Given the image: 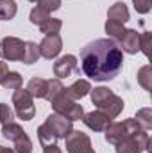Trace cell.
I'll return each mask as SVG.
<instances>
[{
    "label": "cell",
    "instance_id": "6da1fadb",
    "mask_svg": "<svg viewBox=\"0 0 152 153\" xmlns=\"http://www.w3.org/2000/svg\"><path fill=\"white\" fill-rule=\"evenodd\" d=\"M122 62L123 52L111 38L95 39L81 50V66L84 75L97 82L113 80L122 70Z\"/></svg>",
    "mask_w": 152,
    "mask_h": 153
},
{
    "label": "cell",
    "instance_id": "7a4b0ae2",
    "mask_svg": "<svg viewBox=\"0 0 152 153\" xmlns=\"http://www.w3.org/2000/svg\"><path fill=\"white\" fill-rule=\"evenodd\" d=\"M74 130V121H70L68 117L61 114H50L45 123L38 128V139L39 143L45 144H52L57 139H66V135Z\"/></svg>",
    "mask_w": 152,
    "mask_h": 153
},
{
    "label": "cell",
    "instance_id": "3957f363",
    "mask_svg": "<svg viewBox=\"0 0 152 153\" xmlns=\"http://www.w3.org/2000/svg\"><path fill=\"white\" fill-rule=\"evenodd\" d=\"M90 93H91V102H93V105L99 107V111L108 114L111 119L120 116L122 109H123V100L120 96H116L113 91H109L108 87H95Z\"/></svg>",
    "mask_w": 152,
    "mask_h": 153
},
{
    "label": "cell",
    "instance_id": "277c9868",
    "mask_svg": "<svg viewBox=\"0 0 152 153\" xmlns=\"http://www.w3.org/2000/svg\"><path fill=\"white\" fill-rule=\"evenodd\" d=\"M140 130H143L136 119H123L120 123H111L104 132H106V141L109 144L116 146L120 141H123L125 137L132 135V134H138Z\"/></svg>",
    "mask_w": 152,
    "mask_h": 153
},
{
    "label": "cell",
    "instance_id": "5b68a950",
    "mask_svg": "<svg viewBox=\"0 0 152 153\" xmlns=\"http://www.w3.org/2000/svg\"><path fill=\"white\" fill-rule=\"evenodd\" d=\"M50 103H52V109H54V112H56V114L65 116V117H68L70 121L82 119V116H84L82 105H79L75 100H70V98L65 94V91H63V93H59V94L50 102Z\"/></svg>",
    "mask_w": 152,
    "mask_h": 153
},
{
    "label": "cell",
    "instance_id": "8992f818",
    "mask_svg": "<svg viewBox=\"0 0 152 153\" xmlns=\"http://www.w3.org/2000/svg\"><path fill=\"white\" fill-rule=\"evenodd\" d=\"M13 105H14V112L18 114L20 119L29 121L36 114V107H34V98L31 96V93L27 89H16L13 93Z\"/></svg>",
    "mask_w": 152,
    "mask_h": 153
},
{
    "label": "cell",
    "instance_id": "52a82bcc",
    "mask_svg": "<svg viewBox=\"0 0 152 153\" xmlns=\"http://www.w3.org/2000/svg\"><path fill=\"white\" fill-rule=\"evenodd\" d=\"M149 144H150L149 134L145 130H140L138 134H132L123 141H120L114 150L116 153H141L143 150H149Z\"/></svg>",
    "mask_w": 152,
    "mask_h": 153
},
{
    "label": "cell",
    "instance_id": "ba28073f",
    "mask_svg": "<svg viewBox=\"0 0 152 153\" xmlns=\"http://www.w3.org/2000/svg\"><path fill=\"white\" fill-rule=\"evenodd\" d=\"M66 152L68 153H95L91 146V139L79 130H72L66 135Z\"/></svg>",
    "mask_w": 152,
    "mask_h": 153
},
{
    "label": "cell",
    "instance_id": "9c48e42d",
    "mask_svg": "<svg viewBox=\"0 0 152 153\" xmlns=\"http://www.w3.org/2000/svg\"><path fill=\"white\" fill-rule=\"evenodd\" d=\"M25 43L18 38H4L0 41V55L5 61H22Z\"/></svg>",
    "mask_w": 152,
    "mask_h": 153
},
{
    "label": "cell",
    "instance_id": "30bf717a",
    "mask_svg": "<svg viewBox=\"0 0 152 153\" xmlns=\"http://www.w3.org/2000/svg\"><path fill=\"white\" fill-rule=\"evenodd\" d=\"M63 48V39L59 34H50V36H45L43 41L38 45L39 50V57H45V59H54L59 55Z\"/></svg>",
    "mask_w": 152,
    "mask_h": 153
},
{
    "label": "cell",
    "instance_id": "8fae6325",
    "mask_svg": "<svg viewBox=\"0 0 152 153\" xmlns=\"http://www.w3.org/2000/svg\"><path fill=\"white\" fill-rule=\"evenodd\" d=\"M72 73H81L79 71V66H77V57L75 55H63L59 57L56 62H54V75L57 76L59 80L61 78H66Z\"/></svg>",
    "mask_w": 152,
    "mask_h": 153
},
{
    "label": "cell",
    "instance_id": "7c38bea8",
    "mask_svg": "<svg viewBox=\"0 0 152 153\" xmlns=\"http://www.w3.org/2000/svg\"><path fill=\"white\" fill-rule=\"evenodd\" d=\"M82 121L90 130H95V132H104L111 125V117L108 114H104L102 111H93V112L84 114Z\"/></svg>",
    "mask_w": 152,
    "mask_h": 153
},
{
    "label": "cell",
    "instance_id": "4fadbf2b",
    "mask_svg": "<svg viewBox=\"0 0 152 153\" xmlns=\"http://www.w3.org/2000/svg\"><path fill=\"white\" fill-rule=\"evenodd\" d=\"M120 41V50H123L125 53H138L140 50V34L132 29H125V32L122 34Z\"/></svg>",
    "mask_w": 152,
    "mask_h": 153
},
{
    "label": "cell",
    "instance_id": "5bb4252c",
    "mask_svg": "<svg viewBox=\"0 0 152 153\" xmlns=\"http://www.w3.org/2000/svg\"><path fill=\"white\" fill-rule=\"evenodd\" d=\"M108 20L125 25L129 22V9H127V5L123 2H114L109 7V11H108Z\"/></svg>",
    "mask_w": 152,
    "mask_h": 153
},
{
    "label": "cell",
    "instance_id": "9a60e30c",
    "mask_svg": "<svg viewBox=\"0 0 152 153\" xmlns=\"http://www.w3.org/2000/svg\"><path fill=\"white\" fill-rule=\"evenodd\" d=\"M90 91H91V85H90L88 80H77V82H74L70 87H65V94H66L70 100H81V98H84Z\"/></svg>",
    "mask_w": 152,
    "mask_h": 153
},
{
    "label": "cell",
    "instance_id": "2e32d148",
    "mask_svg": "<svg viewBox=\"0 0 152 153\" xmlns=\"http://www.w3.org/2000/svg\"><path fill=\"white\" fill-rule=\"evenodd\" d=\"M27 91L31 93L32 98H45L47 96V80L39 78V76L31 78L27 84Z\"/></svg>",
    "mask_w": 152,
    "mask_h": 153
},
{
    "label": "cell",
    "instance_id": "e0dca14e",
    "mask_svg": "<svg viewBox=\"0 0 152 153\" xmlns=\"http://www.w3.org/2000/svg\"><path fill=\"white\" fill-rule=\"evenodd\" d=\"M61 27H63V22L59 18H48L39 25V30H41V34L50 36V34H59Z\"/></svg>",
    "mask_w": 152,
    "mask_h": 153
},
{
    "label": "cell",
    "instance_id": "ac0fdd59",
    "mask_svg": "<svg viewBox=\"0 0 152 153\" xmlns=\"http://www.w3.org/2000/svg\"><path fill=\"white\" fill-rule=\"evenodd\" d=\"M16 2L14 0H0V20H13L16 16Z\"/></svg>",
    "mask_w": 152,
    "mask_h": 153
},
{
    "label": "cell",
    "instance_id": "d6986e66",
    "mask_svg": "<svg viewBox=\"0 0 152 153\" xmlns=\"http://www.w3.org/2000/svg\"><path fill=\"white\" fill-rule=\"evenodd\" d=\"M0 85H4L9 91H16V89L22 87V76H20V73H16V71H7L5 76L2 78V84Z\"/></svg>",
    "mask_w": 152,
    "mask_h": 153
},
{
    "label": "cell",
    "instance_id": "ffe728a7",
    "mask_svg": "<svg viewBox=\"0 0 152 153\" xmlns=\"http://www.w3.org/2000/svg\"><path fill=\"white\" fill-rule=\"evenodd\" d=\"M39 59V50H38V45L32 43V41H27L25 43V50H23V62L25 64H32Z\"/></svg>",
    "mask_w": 152,
    "mask_h": 153
},
{
    "label": "cell",
    "instance_id": "44dd1931",
    "mask_svg": "<svg viewBox=\"0 0 152 153\" xmlns=\"http://www.w3.org/2000/svg\"><path fill=\"white\" fill-rule=\"evenodd\" d=\"M65 91V85L61 84V80L59 78H52V80H47V96H45V100H48V102H52L59 93H63Z\"/></svg>",
    "mask_w": 152,
    "mask_h": 153
},
{
    "label": "cell",
    "instance_id": "7402d4cb",
    "mask_svg": "<svg viewBox=\"0 0 152 153\" xmlns=\"http://www.w3.org/2000/svg\"><path fill=\"white\" fill-rule=\"evenodd\" d=\"M134 119L138 121V125H140L145 132H147V130H150V128H152V109H149V107L140 109Z\"/></svg>",
    "mask_w": 152,
    "mask_h": 153
},
{
    "label": "cell",
    "instance_id": "603a6c76",
    "mask_svg": "<svg viewBox=\"0 0 152 153\" xmlns=\"http://www.w3.org/2000/svg\"><path fill=\"white\" fill-rule=\"evenodd\" d=\"M138 84L145 89V91H150L152 89V70L150 66H143L140 71H138Z\"/></svg>",
    "mask_w": 152,
    "mask_h": 153
},
{
    "label": "cell",
    "instance_id": "cb8c5ba5",
    "mask_svg": "<svg viewBox=\"0 0 152 153\" xmlns=\"http://www.w3.org/2000/svg\"><path fill=\"white\" fill-rule=\"evenodd\" d=\"M14 153H32V143L27 134L20 135L14 141Z\"/></svg>",
    "mask_w": 152,
    "mask_h": 153
},
{
    "label": "cell",
    "instance_id": "d4e9b609",
    "mask_svg": "<svg viewBox=\"0 0 152 153\" xmlns=\"http://www.w3.org/2000/svg\"><path fill=\"white\" fill-rule=\"evenodd\" d=\"M106 32L109 34V38L111 39H118L122 38V34L125 32V27L122 25V23H116V22H111V20H108L106 22Z\"/></svg>",
    "mask_w": 152,
    "mask_h": 153
},
{
    "label": "cell",
    "instance_id": "484cf974",
    "mask_svg": "<svg viewBox=\"0 0 152 153\" xmlns=\"http://www.w3.org/2000/svg\"><path fill=\"white\" fill-rule=\"evenodd\" d=\"M50 18V14L47 13V11H43V9H39V7H34L32 11H31V16H29V20H31V23H34V25H41L45 20H48Z\"/></svg>",
    "mask_w": 152,
    "mask_h": 153
},
{
    "label": "cell",
    "instance_id": "4316f807",
    "mask_svg": "<svg viewBox=\"0 0 152 153\" xmlns=\"http://www.w3.org/2000/svg\"><path fill=\"white\" fill-rule=\"evenodd\" d=\"M14 121V111L7 105V103H0V123L7 125Z\"/></svg>",
    "mask_w": 152,
    "mask_h": 153
},
{
    "label": "cell",
    "instance_id": "83f0119b",
    "mask_svg": "<svg viewBox=\"0 0 152 153\" xmlns=\"http://www.w3.org/2000/svg\"><path fill=\"white\" fill-rule=\"evenodd\" d=\"M36 7L47 11V13L50 14L52 11H57V9L61 7V0H38V5H36Z\"/></svg>",
    "mask_w": 152,
    "mask_h": 153
},
{
    "label": "cell",
    "instance_id": "f1b7e54d",
    "mask_svg": "<svg viewBox=\"0 0 152 153\" xmlns=\"http://www.w3.org/2000/svg\"><path fill=\"white\" fill-rule=\"evenodd\" d=\"M150 41H152V34L150 32H143L140 34V50L149 57L150 55Z\"/></svg>",
    "mask_w": 152,
    "mask_h": 153
},
{
    "label": "cell",
    "instance_id": "f546056e",
    "mask_svg": "<svg viewBox=\"0 0 152 153\" xmlns=\"http://www.w3.org/2000/svg\"><path fill=\"white\" fill-rule=\"evenodd\" d=\"M132 4H134V9H136L140 14L149 13L150 7H152V0H132Z\"/></svg>",
    "mask_w": 152,
    "mask_h": 153
},
{
    "label": "cell",
    "instance_id": "4dcf8cb0",
    "mask_svg": "<svg viewBox=\"0 0 152 153\" xmlns=\"http://www.w3.org/2000/svg\"><path fill=\"white\" fill-rule=\"evenodd\" d=\"M43 153H61V148H59L56 143H52V144H45V146H43Z\"/></svg>",
    "mask_w": 152,
    "mask_h": 153
},
{
    "label": "cell",
    "instance_id": "1f68e13d",
    "mask_svg": "<svg viewBox=\"0 0 152 153\" xmlns=\"http://www.w3.org/2000/svg\"><path fill=\"white\" fill-rule=\"evenodd\" d=\"M7 71H9V70H7V64H5V62H0V84H2V78L5 76Z\"/></svg>",
    "mask_w": 152,
    "mask_h": 153
},
{
    "label": "cell",
    "instance_id": "d6a6232c",
    "mask_svg": "<svg viewBox=\"0 0 152 153\" xmlns=\"http://www.w3.org/2000/svg\"><path fill=\"white\" fill-rule=\"evenodd\" d=\"M0 153H14V150H11V148H5V146H0Z\"/></svg>",
    "mask_w": 152,
    "mask_h": 153
},
{
    "label": "cell",
    "instance_id": "836d02e7",
    "mask_svg": "<svg viewBox=\"0 0 152 153\" xmlns=\"http://www.w3.org/2000/svg\"><path fill=\"white\" fill-rule=\"evenodd\" d=\"M29 2H38V0H29Z\"/></svg>",
    "mask_w": 152,
    "mask_h": 153
}]
</instances>
